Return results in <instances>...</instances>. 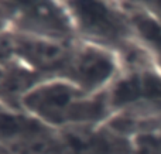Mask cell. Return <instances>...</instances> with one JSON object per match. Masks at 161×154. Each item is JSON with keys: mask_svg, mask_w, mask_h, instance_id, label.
I'll list each match as a JSON object with an SVG mask.
<instances>
[{"mask_svg": "<svg viewBox=\"0 0 161 154\" xmlns=\"http://www.w3.org/2000/svg\"><path fill=\"white\" fill-rule=\"evenodd\" d=\"M78 40L114 52L120 59L139 47L123 2H65Z\"/></svg>", "mask_w": 161, "mask_h": 154, "instance_id": "cell-2", "label": "cell"}, {"mask_svg": "<svg viewBox=\"0 0 161 154\" xmlns=\"http://www.w3.org/2000/svg\"><path fill=\"white\" fill-rule=\"evenodd\" d=\"M72 42L54 41L13 31L14 58L19 65L41 79L57 78L69 55Z\"/></svg>", "mask_w": 161, "mask_h": 154, "instance_id": "cell-6", "label": "cell"}, {"mask_svg": "<svg viewBox=\"0 0 161 154\" xmlns=\"http://www.w3.org/2000/svg\"><path fill=\"white\" fill-rule=\"evenodd\" d=\"M130 154H161V129L134 136Z\"/></svg>", "mask_w": 161, "mask_h": 154, "instance_id": "cell-9", "label": "cell"}, {"mask_svg": "<svg viewBox=\"0 0 161 154\" xmlns=\"http://www.w3.org/2000/svg\"><path fill=\"white\" fill-rule=\"evenodd\" d=\"M14 2H0V34L11 31Z\"/></svg>", "mask_w": 161, "mask_h": 154, "instance_id": "cell-10", "label": "cell"}, {"mask_svg": "<svg viewBox=\"0 0 161 154\" xmlns=\"http://www.w3.org/2000/svg\"><path fill=\"white\" fill-rule=\"evenodd\" d=\"M59 132L25 112L0 110V144L10 154H58Z\"/></svg>", "mask_w": 161, "mask_h": 154, "instance_id": "cell-5", "label": "cell"}, {"mask_svg": "<svg viewBox=\"0 0 161 154\" xmlns=\"http://www.w3.org/2000/svg\"><path fill=\"white\" fill-rule=\"evenodd\" d=\"M3 109H4V107H2V106H0V110H3Z\"/></svg>", "mask_w": 161, "mask_h": 154, "instance_id": "cell-13", "label": "cell"}, {"mask_svg": "<svg viewBox=\"0 0 161 154\" xmlns=\"http://www.w3.org/2000/svg\"><path fill=\"white\" fill-rule=\"evenodd\" d=\"M21 109L55 130L105 124L112 116L108 92L92 95L61 78L31 88L21 99Z\"/></svg>", "mask_w": 161, "mask_h": 154, "instance_id": "cell-1", "label": "cell"}, {"mask_svg": "<svg viewBox=\"0 0 161 154\" xmlns=\"http://www.w3.org/2000/svg\"><path fill=\"white\" fill-rule=\"evenodd\" d=\"M11 30L62 42L78 40L65 2H14Z\"/></svg>", "mask_w": 161, "mask_h": 154, "instance_id": "cell-4", "label": "cell"}, {"mask_svg": "<svg viewBox=\"0 0 161 154\" xmlns=\"http://www.w3.org/2000/svg\"><path fill=\"white\" fill-rule=\"evenodd\" d=\"M0 154H10V153H8V151H7V150H6V149H4V147H3V146H2V144H0Z\"/></svg>", "mask_w": 161, "mask_h": 154, "instance_id": "cell-12", "label": "cell"}, {"mask_svg": "<svg viewBox=\"0 0 161 154\" xmlns=\"http://www.w3.org/2000/svg\"><path fill=\"white\" fill-rule=\"evenodd\" d=\"M136 6L146 14L161 23V2H134Z\"/></svg>", "mask_w": 161, "mask_h": 154, "instance_id": "cell-11", "label": "cell"}, {"mask_svg": "<svg viewBox=\"0 0 161 154\" xmlns=\"http://www.w3.org/2000/svg\"><path fill=\"white\" fill-rule=\"evenodd\" d=\"M58 154H130L131 139L108 124L58 130Z\"/></svg>", "mask_w": 161, "mask_h": 154, "instance_id": "cell-7", "label": "cell"}, {"mask_svg": "<svg viewBox=\"0 0 161 154\" xmlns=\"http://www.w3.org/2000/svg\"><path fill=\"white\" fill-rule=\"evenodd\" d=\"M122 72V62L114 52L91 42L75 40L61 78L88 93H103Z\"/></svg>", "mask_w": 161, "mask_h": 154, "instance_id": "cell-3", "label": "cell"}, {"mask_svg": "<svg viewBox=\"0 0 161 154\" xmlns=\"http://www.w3.org/2000/svg\"><path fill=\"white\" fill-rule=\"evenodd\" d=\"M41 81L45 79L34 75L19 64L0 65V106L6 110L23 112L21 99Z\"/></svg>", "mask_w": 161, "mask_h": 154, "instance_id": "cell-8", "label": "cell"}]
</instances>
